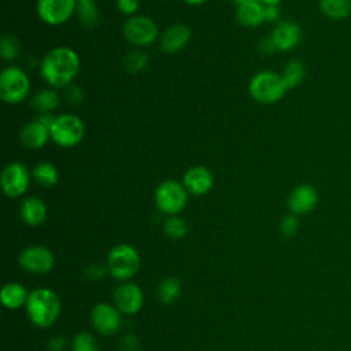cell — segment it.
Returning a JSON list of instances; mask_svg holds the SVG:
<instances>
[{
	"label": "cell",
	"mask_w": 351,
	"mask_h": 351,
	"mask_svg": "<svg viewBox=\"0 0 351 351\" xmlns=\"http://www.w3.org/2000/svg\"><path fill=\"white\" fill-rule=\"evenodd\" d=\"M81 69L80 55L70 47L49 49L40 60V75L55 89H64L75 80Z\"/></svg>",
	"instance_id": "cell-1"
},
{
	"label": "cell",
	"mask_w": 351,
	"mask_h": 351,
	"mask_svg": "<svg viewBox=\"0 0 351 351\" xmlns=\"http://www.w3.org/2000/svg\"><path fill=\"white\" fill-rule=\"evenodd\" d=\"M62 303L56 292L49 288H36L29 292L26 313L29 319L38 328L53 325L60 314Z\"/></svg>",
	"instance_id": "cell-2"
},
{
	"label": "cell",
	"mask_w": 351,
	"mask_h": 351,
	"mask_svg": "<svg viewBox=\"0 0 351 351\" xmlns=\"http://www.w3.org/2000/svg\"><path fill=\"white\" fill-rule=\"evenodd\" d=\"M287 86L281 78V74L273 70H262L252 75L248 84V92L251 97L259 104H274L280 101L285 93Z\"/></svg>",
	"instance_id": "cell-3"
},
{
	"label": "cell",
	"mask_w": 351,
	"mask_h": 351,
	"mask_svg": "<svg viewBox=\"0 0 351 351\" xmlns=\"http://www.w3.org/2000/svg\"><path fill=\"white\" fill-rule=\"evenodd\" d=\"M141 258L138 251L126 243L117 244L107 255V271L115 280L126 281L140 269Z\"/></svg>",
	"instance_id": "cell-4"
},
{
	"label": "cell",
	"mask_w": 351,
	"mask_h": 351,
	"mask_svg": "<svg viewBox=\"0 0 351 351\" xmlns=\"http://www.w3.org/2000/svg\"><path fill=\"white\" fill-rule=\"evenodd\" d=\"M30 93V80L19 66L10 64L0 73V99L11 106L22 103Z\"/></svg>",
	"instance_id": "cell-5"
},
{
	"label": "cell",
	"mask_w": 351,
	"mask_h": 351,
	"mask_svg": "<svg viewBox=\"0 0 351 351\" xmlns=\"http://www.w3.org/2000/svg\"><path fill=\"white\" fill-rule=\"evenodd\" d=\"M49 132L51 141H53L56 145L62 148H73L82 141L85 136V125L78 115L66 112L55 117Z\"/></svg>",
	"instance_id": "cell-6"
},
{
	"label": "cell",
	"mask_w": 351,
	"mask_h": 351,
	"mask_svg": "<svg viewBox=\"0 0 351 351\" xmlns=\"http://www.w3.org/2000/svg\"><path fill=\"white\" fill-rule=\"evenodd\" d=\"M188 191L182 182L176 180H165L155 189V204L163 214L178 215L188 204Z\"/></svg>",
	"instance_id": "cell-7"
},
{
	"label": "cell",
	"mask_w": 351,
	"mask_h": 351,
	"mask_svg": "<svg viewBox=\"0 0 351 351\" xmlns=\"http://www.w3.org/2000/svg\"><path fill=\"white\" fill-rule=\"evenodd\" d=\"M122 34L126 41L134 47L144 48L159 40V27L156 22L147 15L129 16L123 26Z\"/></svg>",
	"instance_id": "cell-8"
},
{
	"label": "cell",
	"mask_w": 351,
	"mask_h": 351,
	"mask_svg": "<svg viewBox=\"0 0 351 351\" xmlns=\"http://www.w3.org/2000/svg\"><path fill=\"white\" fill-rule=\"evenodd\" d=\"M32 171L21 162H10L4 166L0 176L1 191L7 197L16 199L26 193L30 185Z\"/></svg>",
	"instance_id": "cell-9"
},
{
	"label": "cell",
	"mask_w": 351,
	"mask_h": 351,
	"mask_svg": "<svg viewBox=\"0 0 351 351\" xmlns=\"http://www.w3.org/2000/svg\"><path fill=\"white\" fill-rule=\"evenodd\" d=\"M36 11L44 23L60 26L75 14L77 0H37Z\"/></svg>",
	"instance_id": "cell-10"
},
{
	"label": "cell",
	"mask_w": 351,
	"mask_h": 351,
	"mask_svg": "<svg viewBox=\"0 0 351 351\" xmlns=\"http://www.w3.org/2000/svg\"><path fill=\"white\" fill-rule=\"evenodd\" d=\"M19 266L32 274H47L55 265L53 252L44 245H30L18 256Z\"/></svg>",
	"instance_id": "cell-11"
},
{
	"label": "cell",
	"mask_w": 351,
	"mask_h": 351,
	"mask_svg": "<svg viewBox=\"0 0 351 351\" xmlns=\"http://www.w3.org/2000/svg\"><path fill=\"white\" fill-rule=\"evenodd\" d=\"M92 326L103 336H111L118 332L122 324L121 311L106 302L97 303L90 311Z\"/></svg>",
	"instance_id": "cell-12"
},
{
	"label": "cell",
	"mask_w": 351,
	"mask_h": 351,
	"mask_svg": "<svg viewBox=\"0 0 351 351\" xmlns=\"http://www.w3.org/2000/svg\"><path fill=\"white\" fill-rule=\"evenodd\" d=\"M144 304V293L134 282H123L114 291V306L126 315L137 314Z\"/></svg>",
	"instance_id": "cell-13"
},
{
	"label": "cell",
	"mask_w": 351,
	"mask_h": 351,
	"mask_svg": "<svg viewBox=\"0 0 351 351\" xmlns=\"http://www.w3.org/2000/svg\"><path fill=\"white\" fill-rule=\"evenodd\" d=\"M280 52L292 51L302 41V27L292 19H281L269 34Z\"/></svg>",
	"instance_id": "cell-14"
},
{
	"label": "cell",
	"mask_w": 351,
	"mask_h": 351,
	"mask_svg": "<svg viewBox=\"0 0 351 351\" xmlns=\"http://www.w3.org/2000/svg\"><path fill=\"white\" fill-rule=\"evenodd\" d=\"M318 203V192L310 184H300L295 186L287 200V206L291 214L293 215H306L311 213Z\"/></svg>",
	"instance_id": "cell-15"
},
{
	"label": "cell",
	"mask_w": 351,
	"mask_h": 351,
	"mask_svg": "<svg viewBox=\"0 0 351 351\" xmlns=\"http://www.w3.org/2000/svg\"><path fill=\"white\" fill-rule=\"evenodd\" d=\"M181 182L189 195L203 196L211 191L214 185V176L206 166L195 165L185 170Z\"/></svg>",
	"instance_id": "cell-16"
},
{
	"label": "cell",
	"mask_w": 351,
	"mask_h": 351,
	"mask_svg": "<svg viewBox=\"0 0 351 351\" xmlns=\"http://www.w3.org/2000/svg\"><path fill=\"white\" fill-rule=\"evenodd\" d=\"M192 33L185 23H173L167 26L159 36V47L166 53H177L182 51L191 41Z\"/></svg>",
	"instance_id": "cell-17"
},
{
	"label": "cell",
	"mask_w": 351,
	"mask_h": 351,
	"mask_svg": "<svg viewBox=\"0 0 351 351\" xmlns=\"http://www.w3.org/2000/svg\"><path fill=\"white\" fill-rule=\"evenodd\" d=\"M19 140L27 149H40L51 140V132L37 118L29 121L19 132Z\"/></svg>",
	"instance_id": "cell-18"
},
{
	"label": "cell",
	"mask_w": 351,
	"mask_h": 351,
	"mask_svg": "<svg viewBox=\"0 0 351 351\" xmlns=\"http://www.w3.org/2000/svg\"><path fill=\"white\" fill-rule=\"evenodd\" d=\"M48 215L47 204L37 196H27L19 206V217L27 226H40Z\"/></svg>",
	"instance_id": "cell-19"
},
{
	"label": "cell",
	"mask_w": 351,
	"mask_h": 351,
	"mask_svg": "<svg viewBox=\"0 0 351 351\" xmlns=\"http://www.w3.org/2000/svg\"><path fill=\"white\" fill-rule=\"evenodd\" d=\"M236 19L244 27H259L265 22V5L259 0L237 5Z\"/></svg>",
	"instance_id": "cell-20"
},
{
	"label": "cell",
	"mask_w": 351,
	"mask_h": 351,
	"mask_svg": "<svg viewBox=\"0 0 351 351\" xmlns=\"http://www.w3.org/2000/svg\"><path fill=\"white\" fill-rule=\"evenodd\" d=\"M60 104V95L55 88H43L37 90L32 100H30V107L38 114H52Z\"/></svg>",
	"instance_id": "cell-21"
},
{
	"label": "cell",
	"mask_w": 351,
	"mask_h": 351,
	"mask_svg": "<svg viewBox=\"0 0 351 351\" xmlns=\"http://www.w3.org/2000/svg\"><path fill=\"white\" fill-rule=\"evenodd\" d=\"M27 298L29 292L19 282H7L0 291L1 304L10 310H18L22 306H26Z\"/></svg>",
	"instance_id": "cell-22"
},
{
	"label": "cell",
	"mask_w": 351,
	"mask_h": 351,
	"mask_svg": "<svg viewBox=\"0 0 351 351\" xmlns=\"http://www.w3.org/2000/svg\"><path fill=\"white\" fill-rule=\"evenodd\" d=\"M318 7L332 21H343L351 15V0H318Z\"/></svg>",
	"instance_id": "cell-23"
},
{
	"label": "cell",
	"mask_w": 351,
	"mask_h": 351,
	"mask_svg": "<svg viewBox=\"0 0 351 351\" xmlns=\"http://www.w3.org/2000/svg\"><path fill=\"white\" fill-rule=\"evenodd\" d=\"M80 22L86 29H95L100 21V11L96 0H77L75 11Z\"/></svg>",
	"instance_id": "cell-24"
},
{
	"label": "cell",
	"mask_w": 351,
	"mask_h": 351,
	"mask_svg": "<svg viewBox=\"0 0 351 351\" xmlns=\"http://www.w3.org/2000/svg\"><path fill=\"white\" fill-rule=\"evenodd\" d=\"M32 177L38 185L51 188L58 184L59 171L55 165H52L51 162L43 160V162H38L34 165V167L32 170Z\"/></svg>",
	"instance_id": "cell-25"
},
{
	"label": "cell",
	"mask_w": 351,
	"mask_h": 351,
	"mask_svg": "<svg viewBox=\"0 0 351 351\" xmlns=\"http://www.w3.org/2000/svg\"><path fill=\"white\" fill-rule=\"evenodd\" d=\"M287 89H293L299 86L306 78V67L298 59H291L280 73Z\"/></svg>",
	"instance_id": "cell-26"
},
{
	"label": "cell",
	"mask_w": 351,
	"mask_h": 351,
	"mask_svg": "<svg viewBox=\"0 0 351 351\" xmlns=\"http://www.w3.org/2000/svg\"><path fill=\"white\" fill-rule=\"evenodd\" d=\"M181 293V282L176 277H166L158 285V299L163 304L173 303Z\"/></svg>",
	"instance_id": "cell-27"
},
{
	"label": "cell",
	"mask_w": 351,
	"mask_h": 351,
	"mask_svg": "<svg viewBox=\"0 0 351 351\" xmlns=\"http://www.w3.org/2000/svg\"><path fill=\"white\" fill-rule=\"evenodd\" d=\"M21 53V41L14 34H4L0 38V55L5 62H14Z\"/></svg>",
	"instance_id": "cell-28"
},
{
	"label": "cell",
	"mask_w": 351,
	"mask_h": 351,
	"mask_svg": "<svg viewBox=\"0 0 351 351\" xmlns=\"http://www.w3.org/2000/svg\"><path fill=\"white\" fill-rule=\"evenodd\" d=\"M163 232L169 239L180 240L188 232V225L180 215H169L163 222Z\"/></svg>",
	"instance_id": "cell-29"
},
{
	"label": "cell",
	"mask_w": 351,
	"mask_h": 351,
	"mask_svg": "<svg viewBox=\"0 0 351 351\" xmlns=\"http://www.w3.org/2000/svg\"><path fill=\"white\" fill-rule=\"evenodd\" d=\"M148 60H149V58H148L145 51L133 49L126 55V58L123 60V64H125L126 71H129L132 74H138V73H141L147 69Z\"/></svg>",
	"instance_id": "cell-30"
},
{
	"label": "cell",
	"mask_w": 351,
	"mask_h": 351,
	"mask_svg": "<svg viewBox=\"0 0 351 351\" xmlns=\"http://www.w3.org/2000/svg\"><path fill=\"white\" fill-rule=\"evenodd\" d=\"M73 351H100L96 337L88 332H80L73 337Z\"/></svg>",
	"instance_id": "cell-31"
},
{
	"label": "cell",
	"mask_w": 351,
	"mask_h": 351,
	"mask_svg": "<svg viewBox=\"0 0 351 351\" xmlns=\"http://www.w3.org/2000/svg\"><path fill=\"white\" fill-rule=\"evenodd\" d=\"M299 226H300V223H299L298 215L288 214L280 222V232L284 236H287V237H292V236H295L298 233Z\"/></svg>",
	"instance_id": "cell-32"
},
{
	"label": "cell",
	"mask_w": 351,
	"mask_h": 351,
	"mask_svg": "<svg viewBox=\"0 0 351 351\" xmlns=\"http://www.w3.org/2000/svg\"><path fill=\"white\" fill-rule=\"evenodd\" d=\"M84 99H85V95L80 86L69 85L67 88H64V100L70 106H80L84 101Z\"/></svg>",
	"instance_id": "cell-33"
},
{
	"label": "cell",
	"mask_w": 351,
	"mask_h": 351,
	"mask_svg": "<svg viewBox=\"0 0 351 351\" xmlns=\"http://www.w3.org/2000/svg\"><path fill=\"white\" fill-rule=\"evenodd\" d=\"M140 7V0H117V8L128 16L137 15Z\"/></svg>",
	"instance_id": "cell-34"
},
{
	"label": "cell",
	"mask_w": 351,
	"mask_h": 351,
	"mask_svg": "<svg viewBox=\"0 0 351 351\" xmlns=\"http://www.w3.org/2000/svg\"><path fill=\"white\" fill-rule=\"evenodd\" d=\"M258 49H259V53L263 55V56H270L273 53L277 52V47L276 44L273 43L271 37L267 36V37H263L259 44H258Z\"/></svg>",
	"instance_id": "cell-35"
},
{
	"label": "cell",
	"mask_w": 351,
	"mask_h": 351,
	"mask_svg": "<svg viewBox=\"0 0 351 351\" xmlns=\"http://www.w3.org/2000/svg\"><path fill=\"white\" fill-rule=\"evenodd\" d=\"M122 351H137L140 347V343L137 340L136 336L133 335H126L122 337L121 343H119Z\"/></svg>",
	"instance_id": "cell-36"
},
{
	"label": "cell",
	"mask_w": 351,
	"mask_h": 351,
	"mask_svg": "<svg viewBox=\"0 0 351 351\" xmlns=\"http://www.w3.org/2000/svg\"><path fill=\"white\" fill-rule=\"evenodd\" d=\"M280 14L278 5H265V22H278Z\"/></svg>",
	"instance_id": "cell-37"
},
{
	"label": "cell",
	"mask_w": 351,
	"mask_h": 351,
	"mask_svg": "<svg viewBox=\"0 0 351 351\" xmlns=\"http://www.w3.org/2000/svg\"><path fill=\"white\" fill-rule=\"evenodd\" d=\"M66 347V339L63 336H53L48 341L49 351H63Z\"/></svg>",
	"instance_id": "cell-38"
},
{
	"label": "cell",
	"mask_w": 351,
	"mask_h": 351,
	"mask_svg": "<svg viewBox=\"0 0 351 351\" xmlns=\"http://www.w3.org/2000/svg\"><path fill=\"white\" fill-rule=\"evenodd\" d=\"M86 276L89 278H93V280H97V278H101L104 274H106V270L97 265H90L86 267Z\"/></svg>",
	"instance_id": "cell-39"
},
{
	"label": "cell",
	"mask_w": 351,
	"mask_h": 351,
	"mask_svg": "<svg viewBox=\"0 0 351 351\" xmlns=\"http://www.w3.org/2000/svg\"><path fill=\"white\" fill-rule=\"evenodd\" d=\"M184 3H186V4H189V5H202V4H204L207 0H182Z\"/></svg>",
	"instance_id": "cell-40"
},
{
	"label": "cell",
	"mask_w": 351,
	"mask_h": 351,
	"mask_svg": "<svg viewBox=\"0 0 351 351\" xmlns=\"http://www.w3.org/2000/svg\"><path fill=\"white\" fill-rule=\"evenodd\" d=\"M263 5H278L282 0H259Z\"/></svg>",
	"instance_id": "cell-41"
},
{
	"label": "cell",
	"mask_w": 351,
	"mask_h": 351,
	"mask_svg": "<svg viewBox=\"0 0 351 351\" xmlns=\"http://www.w3.org/2000/svg\"><path fill=\"white\" fill-rule=\"evenodd\" d=\"M236 3V5H241V4H245V3H250V1H254V0H233Z\"/></svg>",
	"instance_id": "cell-42"
}]
</instances>
